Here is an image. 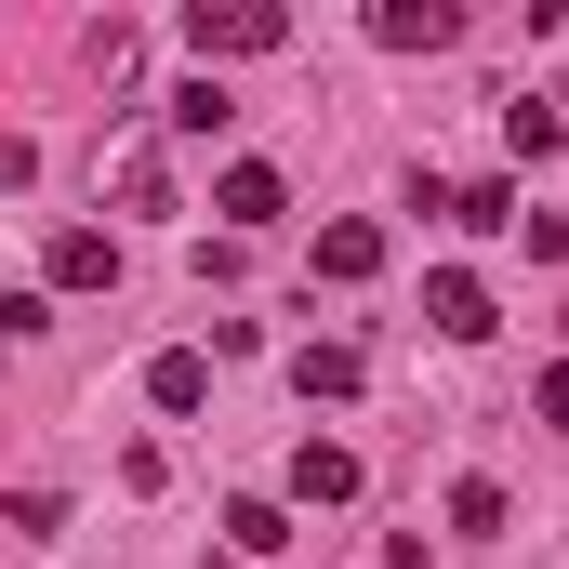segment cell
Listing matches in <instances>:
<instances>
[{"instance_id":"cell-1","label":"cell","mask_w":569,"mask_h":569,"mask_svg":"<svg viewBox=\"0 0 569 569\" xmlns=\"http://www.w3.org/2000/svg\"><path fill=\"white\" fill-rule=\"evenodd\" d=\"M186 40H199V67H226V53H279L291 13H279V0H199V13H186Z\"/></svg>"},{"instance_id":"cell-2","label":"cell","mask_w":569,"mask_h":569,"mask_svg":"<svg viewBox=\"0 0 569 569\" xmlns=\"http://www.w3.org/2000/svg\"><path fill=\"white\" fill-rule=\"evenodd\" d=\"M40 279L53 291H107L120 279V239H107V226H53V239H40Z\"/></svg>"},{"instance_id":"cell-3","label":"cell","mask_w":569,"mask_h":569,"mask_svg":"<svg viewBox=\"0 0 569 569\" xmlns=\"http://www.w3.org/2000/svg\"><path fill=\"white\" fill-rule=\"evenodd\" d=\"M371 40H385V53H450L463 13H450V0H371Z\"/></svg>"},{"instance_id":"cell-4","label":"cell","mask_w":569,"mask_h":569,"mask_svg":"<svg viewBox=\"0 0 569 569\" xmlns=\"http://www.w3.org/2000/svg\"><path fill=\"white\" fill-rule=\"evenodd\" d=\"M425 318L450 331V345H490V331H503V318H490V279H463V266H437V279H425Z\"/></svg>"},{"instance_id":"cell-5","label":"cell","mask_w":569,"mask_h":569,"mask_svg":"<svg viewBox=\"0 0 569 569\" xmlns=\"http://www.w3.org/2000/svg\"><path fill=\"white\" fill-rule=\"evenodd\" d=\"M212 212H226V226L252 239V226H279V212H291V186L266 172V159H226V186H212Z\"/></svg>"},{"instance_id":"cell-6","label":"cell","mask_w":569,"mask_h":569,"mask_svg":"<svg viewBox=\"0 0 569 569\" xmlns=\"http://www.w3.org/2000/svg\"><path fill=\"white\" fill-rule=\"evenodd\" d=\"M318 279H331V291L385 279V226H371V212H345V226H318Z\"/></svg>"},{"instance_id":"cell-7","label":"cell","mask_w":569,"mask_h":569,"mask_svg":"<svg viewBox=\"0 0 569 569\" xmlns=\"http://www.w3.org/2000/svg\"><path fill=\"white\" fill-rule=\"evenodd\" d=\"M199 398H212V358H199V345H159V358H146V411H172V425H186Z\"/></svg>"},{"instance_id":"cell-8","label":"cell","mask_w":569,"mask_h":569,"mask_svg":"<svg viewBox=\"0 0 569 569\" xmlns=\"http://www.w3.org/2000/svg\"><path fill=\"white\" fill-rule=\"evenodd\" d=\"M291 503H358V450L345 437H305L291 450Z\"/></svg>"},{"instance_id":"cell-9","label":"cell","mask_w":569,"mask_h":569,"mask_svg":"<svg viewBox=\"0 0 569 569\" xmlns=\"http://www.w3.org/2000/svg\"><path fill=\"white\" fill-rule=\"evenodd\" d=\"M107 199H120V212H172V159H159V146H120V159H107Z\"/></svg>"},{"instance_id":"cell-10","label":"cell","mask_w":569,"mask_h":569,"mask_svg":"<svg viewBox=\"0 0 569 569\" xmlns=\"http://www.w3.org/2000/svg\"><path fill=\"white\" fill-rule=\"evenodd\" d=\"M291 385H305V398H358L371 358H358V345H291Z\"/></svg>"},{"instance_id":"cell-11","label":"cell","mask_w":569,"mask_h":569,"mask_svg":"<svg viewBox=\"0 0 569 569\" xmlns=\"http://www.w3.org/2000/svg\"><path fill=\"white\" fill-rule=\"evenodd\" d=\"M503 146H517V159H557V146H569L557 93H503Z\"/></svg>"},{"instance_id":"cell-12","label":"cell","mask_w":569,"mask_h":569,"mask_svg":"<svg viewBox=\"0 0 569 569\" xmlns=\"http://www.w3.org/2000/svg\"><path fill=\"white\" fill-rule=\"evenodd\" d=\"M450 226H477V239H517L530 212H517V186H503V172H477V186L450 199Z\"/></svg>"},{"instance_id":"cell-13","label":"cell","mask_w":569,"mask_h":569,"mask_svg":"<svg viewBox=\"0 0 569 569\" xmlns=\"http://www.w3.org/2000/svg\"><path fill=\"white\" fill-rule=\"evenodd\" d=\"M159 120H172V133H226V120H239V93H226V80H212V67H199V80H186V93H172V107H159Z\"/></svg>"},{"instance_id":"cell-14","label":"cell","mask_w":569,"mask_h":569,"mask_svg":"<svg viewBox=\"0 0 569 569\" xmlns=\"http://www.w3.org/2000/svg\"><path fill=\"white\" fill-rule=\"evenodd\" d=\"M226 543H239V557H279V543H291V517L266 503V490H239V503H226Z\"/></svg>"},{"instance_id":"cell-15","label":"cell","mask_w":569,"mask_h":569,"mask_svg":"<svg viewBox=\"0 0 569 569\" xmlns=\"http://www.w3.org/2000/svg\"><path fill=\"white\" fill-rule=\"evenodd\" d=\"M450 530L490 543V530H503V477H450Z\"/></svg>"},{"instance_id":"cell-16","label":"cell","mask_w":569,"mask_h":569,"mask_svg":"<svg viewBox=\"0 0 569 569\" xmlns=\"http://www.w3.org/2000/svg\"><path fill=\"white\" fill-rule=\"evenodd\" d=\"M530 411H543V425H569V358L543 371V385H530Z\"/></svg>"}]
</instances>
